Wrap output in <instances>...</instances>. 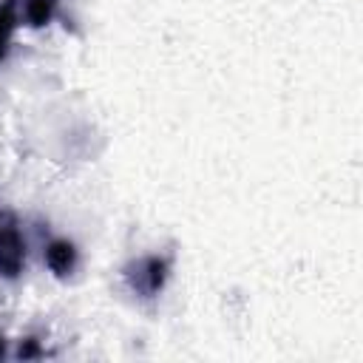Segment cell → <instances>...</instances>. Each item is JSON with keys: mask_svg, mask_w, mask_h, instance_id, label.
Returning a JSON list of instances; mask_svg holds the SVG:
<instances>
[{"mask_svg": "<svg viewBox=\"0 0 363 363\" xmlns=\"http://www.w3.org/2000/svg\"><path fill=\"white\" fill-rule=\"evenodd\" d=\"M26 267V241L14 224L0 227V275L17 278Z\"/></svg>", "mask_w": 363, "mask_h": 363, "instance_id": "cell-2", "label": "cell"}, {"mask_svg": "<svg viewBox=\"0 0 363 363\" xmlns=\"http://www.w3.org/2000/svg\"><path fill=\"white\" fill-rule=\"evenodd\" d=\"M170 264L162 255H142L125 267V284L139 298H156L164 289Z\"/></svg>", "mask_w": 363, "mask_h": 363, "instance_id": "cell-1", "label": "cell"}, {"mask_svg": "<svg viewBox=\"0 0 363 363\" xmlns=\"http://www.w3.org/2000/svg\"><path fill=\"white\" fill-rule=\"evenodd\" d=\"M17 6H20V20L26 26L43 28V26H48L54 20L60 0H17Z\"/></svg>", "mask_w": 363, "mask_h": 363, "instance_id": "cell-4", "label": "cell"}, {"mask_svg": "<svg viewBox=\"0 0 363 363\" xmlns=\"http://www.w3.org/2000/svg\"><path fill=\"white\" fill-rule=\"evenodd\" d=\"M17 23H20V6H17V0H3L0 3V62L6 60V54L11 48V37H14Z\"/></svg>", "mask_w": 363, "mask_h": 363, "instance_id": "cell-5", "label": "cell"}, {"mask_svg": "<svg viewBox=\"0 0 363 363\" xmlns=\"http://www.w3.org/2000/svg\"><path fill=\"white\" fill-rule=\"evenodd\" d=\"M45 264L54 275L65 278L77 269V247L65 238H54L48 247H45Z\"/></svg>", "mask_w": 363, "mask_h": 363, "instance_id": "cell-3", "label": "cell"}, {"mask_svg": "<svg viewBox=\"0 0 363 363\" xmlns=\"http://www.w3.org/2000/svg\"><path fill=\"white\" fill-rule=\"evenodd\" d=\"M6 354V340H3V335H0V357Z\"/></svg>", "mask_w": 363, "mask_h": 363, "instance_id": "cell-6", "label": "cell"}]
</instances>
